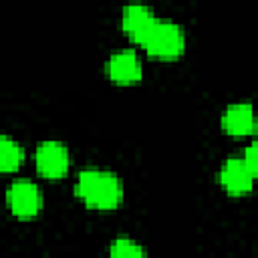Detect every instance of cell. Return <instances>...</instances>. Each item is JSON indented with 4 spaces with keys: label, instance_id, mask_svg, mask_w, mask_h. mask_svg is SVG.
I'll return each mask as SVG.
<instances>
[{
    "label": "cell",
    "instance_id": "cell-7",
    "mask_svg": "<svg viewBox=\"0 0 258 258\" xmlns=\"http://www.w3.org/2000/svg\"><path fill=\"white\" fill-rule=\"evenodd\" d=\"M256 127L254 109L250 103H232L222 113V129L232 137L252 135Z\"/></svg>",
    "mask_w": 258,
    "mask_h": 258
},
{
    "label": "cell",
    "instance_id": "cell-9",
    "mask_svg": "<svg viewBox=\"0 0 258 258\" xmlns=\"http://www.w3.org/2000/svg\"><path fill=\"white\" fill-rule=\"evenodd\" d=\"M24 157H26L24 147L10 135L0 133V173L16 171L22 165Z\"/></svg>",
    "mask_w": 258,
    "mask_h": 258
},
{
    "label": "cell",
    "instance_id": "cell-10",
    "mask_svg": "<svg viewBox=\"0 0 258 258\" xmlns=\"http://www.w3.org/2000/svg\"><path fill=\"white\" fill-rule=\"evenodd\" d=\"M109 258H147V252L139 242L127 236H117L109 244Z\"/></svg>",
    "mask_w": 258,
    "mask_h": 258
},
{
    "label": "cell",
    "instance_id": "cell-1",
    "mask_svg": "<svg viewBox=\"0 0 258 258\" xmlns=\"http://www.w3.org/2000/svg\"><path fill=\"white\" fill-rule=\"evenodd\" d=\"M75 196L93 210H117L123 202V181L115 171L101 167H85L77 173Z\"/></svg>",
    "mask_w": 258,
    "mask_h": 258
},
{
    "label": "cell",
    "instance_id": "cell-2",
    "mask_svg": "<svg viewBox=\"0 0 258 258\" xmlns=\"http://www.w3.org/2000/svg\"><path fill=\"white\" fill-rule=\"evenodd\" d=\"M139 46L145 48V52L153 58L171 60L185 52V32L181 24L157 16L141 38Z\"/></svg>",
    "mask_w": 258,
    "mask_h": 258
},
{
    "label": "cell",
    "instance_id": "cell-4",
    "mask_svg": "<svg viewBox=\"0 0 258 258\" xmlns=\"http://www.w3.org/2000/svg\"><path fill=\"white\" fill-rule=\"evenodd\" d=\"M34 167L46 179H60L71 167V153L62 141L44 139L34 149Z\"/></svg>",
    "mask_w": 258,
    "mask_h": 258
},
{
    "label": "cell",
    "instance_id": "cell-11",
    "mask_svg": "<svg viewBox=\"0 0 258 258\" xmlns=\"http://www.w3.org/2000/svg\"><path fill=\"white\" fill-rule=\"evenodd\" d=\"M242 157V161H244V165L256 175L258 173V143L256 141H252L246 149H244V153L240 155Z\"/></svg>",
    "mask_w": 258,
    "mask_h": 258
},
{
    "label": "cell",
    "instance_id": "cell-8",
    "mask_svg": "<svg viewBox=\"0 0 258 258\" xmlns=\"http://www.w3.org/2000/svg\"><path fill=\"white\" fill-rule=\"evenodd\" d=\"M155 18L157 16L153 14V10L149 6H145V4H127L121 12V28L135 44H139Z\"/></svg>",
    "mask_w": 258,
    "mask_h": 258
},
{
    "label": "cell",
    "instance_id": "cell-5",
    "mask_svg": "<svg viewBox=\"0 0 258 258\" xmlns=\"http://www.w3.org/2000/svg\"><path fill=\"white\" fill-rule=\"evenodd\" d=\"M105 73L117 85H135L143 77V64L133 48H123L107 58Z\"/></svg>",
    "mask_w": 258,
    "mask_h": 258
},
{
    "label": "cell",
    "instance_id": "cell-3",
    "mask_svg": "<svg viewBox=\"0 0 258 258\" xmlns=\"http://www.w3.org/2000/svg\"><path fill=\"white\" fill-rule=\"evenodd\" d=\"M6 204L16 218L32 220L42 210V191L32 179L18 177L6 187Z\"/></svg>",
    "mask_w": 258,
    "mask_h": 258
},
{
    "label": "cell",
    "instance_id": "cell-6",
    "mask_svg": "<svg viewBox=\"0 0 258 258\" xmlns=\"http://www.w3.org/2000/svg\"><path fill=\"white\" fill-rule=\"evenodd\" d=\"M254 173L244 165L242 157H228L218 173L220 185L230 196H244L254 187Z\"/></svg>",
    "mask_w": 258,
    "mask_h": 258
}]
</instances>
